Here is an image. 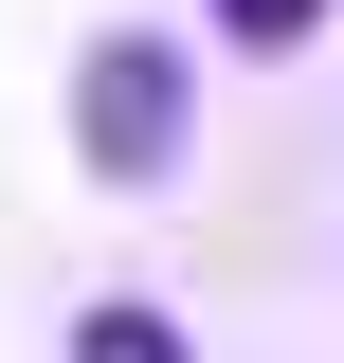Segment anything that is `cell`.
Here are the masks:
<instances>
[{
  "mask_svg": "<svg viewBox=\"0 0 344 363\" xmlns=\"http://www.w3.org/2000/svg\"><path fill=\"white\" fill-rule=\"evenodd\" d=\"M73 128H91V164L109 182H164L181 164V37H91V91H73Z\"/></svg>",
  "mask_w": 344,
  "mask_h": 363,
  "instance_id": "obj_1",
  "label": "cell"
},
{
  "mask_svg": "<svg viewBox=\"0 0 344 363\" xmlns=\"http://www.w3.org/2000/svg\"><path fill=\"white\" fill-rule=\"evenodd\" d=\"M308 18H326V0H217V37H236V55H290Z\"/></svg>",
  "mask_w": 344,
  "mask_h": 363,
  "instance_id": "obj_3",
  "label": "cell"
},
{
  "mask_svg": "<svg viewBox=\"0 0 344 363\" xmlns=\"http://www.w3.org/2000/svg\"><path fill=\"white\" fill-rule=\"evenodd\" d=\"M73 363H200V345H181V327H164V309H145V291H109V309H91V327H73Z\"/></svg>",
  "mask_w": 344,
  "mask_h": 363,
  "instance_id": "obj_2",
  "label": "cell"
}]
</instances>
